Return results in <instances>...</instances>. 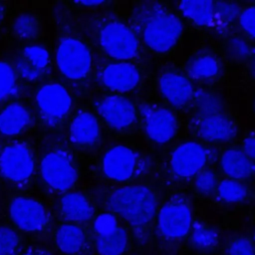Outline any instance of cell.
I'll use <instances>...</instances> for the list:
<instances>
[{
	"mask_svg": "<svg viewBox=\"0 0 255 255\" xmlns=\"http://www.w3.org/2000/svg\"><path fill=\"white\" fill-rule=\"evenodd\" d=\"M59 209L64 219L76 224L90 221L95 214V208L91 200L79 191H69L62 194Z\"/></svg>",
	"mask_w": 255,
	"mask_h": 255,
	"instance_id": "20",
	"label": "cell"
},
{
	"mask_svg": "<svg viewBox=\"0 0 255 255\" xmlns=\"http://www.w3.org/2000/svg\"><path fill=\"white\" fill-rule=\"evenodd\" d=\"M214 7L216 23H219L222 26L232 24L239 17L241 11L237 4L227 1L214 2Z\"/></svg>",
	"mask_w": 255,
	"mask_h": 255,
	"instance_id": "32",
	"label": "cell"
},
{
	"mask_svg": "<svg viewBox=\"0 0 255 255\" xmlns=\"http://www.w3.org/2000/svg\"><path fill=\"white\" fill-rule=\"evenodd\" d=\"M220 168L229 179L240 181L255 173V162L241 148H229L220 156Z\"/></svg>",
	"mask_w": 255,
	"mask_h": 255,
	"instance_id": "22",
	"label": "cell"
},
{
	"mask_svg": "<svg viewBox=\"0 0 255 255\" xmlns=\"http://www.w3.org/2000/svg\"><path fill=\"white\" fill-rule=\"evenodd\" d=\"M18 87V74L13 65L0 61V103L10 99Z\"/></svg>",
	"mask_w": 255,
	"mask_h": 255,
	"instance_id": "28",
	"label": "cell"
},
{
	"mask_svg": "<svg viewBox=\"0 0 255 255\" xmlns=\"http://www.w3.org/2000/svg\"><path fill=\"white\" fill-rule=\"evenodd\" d=\"M54 242L62 253L78 255L86 249L88 237L86 231L79 224L65 222L55 230Z\"/></svg>",
	"mask_w": 255,
	"mask_h": 255,
	"instance_id": "21",
	"label": "cell"
},
{
	"mask_svg": "<svg viewBox=\"0 0 255 255\" xmlns=\"http://www.w3.org/2000/svg\"><path fill=\"white\" fill-rule=\"evenodd\" d=\"M192 241L195 246L201 249L210 248L216 244L217 233L216 231L206 225L196 224L192 231Z\"/></svg>",
	"mask_w": 255,
	"mask_h": 255,
	"instance_id": "34",
	"label": "cell"
},
{
	"mask_svg": "<svg viewBox=\"0 0 255 255\" xmlns=\"http://www.w3.org/2000/svg\"><path fill=\"white\" fill-rule=\"evenodd\" d=\"M228 255H255V246L247 237H236L227 247Z\"/></svg>",
	"mask_w": 255,
	"mask_h": 255,
	"instance_id": "36",
	"label": "cell"
},
{
	"mask_svg": "<svg viewBox=\"0 0 255 255\" xmlns=\"http://www.w3.org/2000/svg\"><path fill=\"white\" fill-rule=\"evenodd\" d=\"M21 247V236L12 227L0 226V255H16Z\"/></svg>",
	"mask_w": 255,
	"mask_h": 255,
	"instance_id": "30",
	"label": "cell"
},
{
	"mask_svg": "<svg viewBox=\"0 0 255 255\" xmlns=\"http://www.w3.org/2000/svg\"><path fill=\"white\" fill-rule=\"evenodd\" d=\"M161 97L173 108L185 109L192 105L195 90L189 78L175 69L162 72L158 78Z\"/></svg>",
	"mask_w": 255,
	"mask_h": 255,
	"instance_id": "14",
	"label": "cell"
},
{
	"mask_svg": "<svg viewBox=\"0 0 255 255\" xmlns=\"http://www.w3.org/2000/svg\"><path fill=\"white\" fill-rule=\"evenodd\" d=\"M193 127L197 135L209 143L227 142L236 134L235 123L224 112L197 115Z\"/></svg>",
	"mask_w": 255,
	"mask_h": 255,
	"instance_id": "16",
	"label": "cell"
},
{
	"mask_svg": "<svg viewBox=\"0 0 255 255\" xmlns=\"http://www.w3.org/2000/svg\"><path fill=\"white\" fill-rule=\"evenodd\" d=\"M209 158L208 149L196 141L179 144L170 155L171 172L179 178L195 176L204 169Z\"/></svg>",
	"mask_w": 255,
	"mask_h": 255,
	"instance_id": "12",
	"label": "cell"
},
{
	"mask_svg": "<svg viewBox=\"0 0 255 255\" xmlns=\"http://www.w3.org/2000/svg\"><path fill=\"white\" fill-rule=\"evenodd\" d=\"M109 211L135 229L147 227L153 220L157 199L154 191L144 185H130L113 189L106 198Z\"/></svg>",
	"mask_w": 255,
	"mask_h": 255,
	"instance_id": "2",
	"label": "cell"
},
{
	"mask_svg": "<svg viewBox=\"0 0 255 255\" xmlns=\"http://www.w3.org/2000/svg\"><path fill=\"white\" fill-rule=\"evenodd\" d=\"M216 193L220 200L226 203H236L246 198L247 188L242 182L228 178L219 181Z\"/></svg>",
	"mask_w": 255,
	"mask_h": 255,
	"instance_id": "27",
	"label": "cell"
},
{
	"mask_svg": "<svg viewBox=\"0 0 255 255\" xmlns=\"http://www.w3.org/2000/svg\"><path fill=\"white\" fill-rule=\"evenodd\" d=\"M128 236L120 223L95 234V246L100 255H123L127 250Z\"/></svg>",
	"mask_w": 255,
	"mask_h": 255,
	"instance_id": "24",
	"label": "cell"
},
{
	"mask_svg": "<svg viewBox=\"0 0 255 255\" xmlns=\"http://www.w3.org/2000/svg\"><path fill=\"white\" fill-rule=\"evenodd\" d=\"M36 159L32 147L23 140H13L0 146V177L23 186L34 175Z\"/></svg>",
	"mask_w": 255,
	"mask_h": 255,
	"instance_id": "4",
	"label": "cell"
},
{
	"mask_svg": "<svg viewBox=\"0 0 255 255\" xmlns=\"http://www.w3.org/2000/svg\"><path fill=\"white\" fill-rule=\"evenodd\" d=\"M182 15L196 26L210 27L216 23L214 2L209 0H187L178 3Z\"/></svg>",
	"mask_w": 255,
	"mask_h": 255,
	"instance_id": "25",
	"label": "cell"
},
{
	"mask_svg": "<svg viewBox=\"0 0 255 255\" xmlns=\"http://www.w3.org/2000/svg\"><path fill=\"white\" fill-rule=\"evenodd\" d=\"M3 17H4V7H3L2 3H0V22L3 19Z\"/></svg>",
	"mask_w": 255,
	"mask_h": 255,
	"instance_id": "40",
	"label": "cell"
},
{
	"mask_svg": "<svg viewBox=\"0 0 255 255\" xmlns=\"http://www.w3.org/2000/svg\"><path fill=\"white\" fill-rule=\"evenodd\" d=\"M192 105H194L197 115H207L223 112V105L221 100L213 93L196 90L194 92Z\"/></svg>",
	"mask_w": 255,
	"mask_h": 255,
	"instance_id": "29",
	"label": "cell"
},
{
	"mask_svg": "<svg viewBox=\"0 0 255 255\" xmlns=\"http://www.w3.org/2000/svg\"><path fill=\"white\" fill-rule=\"evenodd\" d=\"M50 67V53L41 45H27L17 55L14 68L23 80L35 82L42 78Z\"/></svg>",
	"mask_w": 255,
	"mask_h": 255,
	"instance_id": "17",
	"label": "cell"
},
{
	"mask_svg": "<svg viewBox=\"0 0 255 255\" xmlns=\"http://www.w3.org/2000/svg\"><path fill=\"white\" fill-rule=\"evenodd\" d=\"M101 166L104 175L110 180L126 182L139 173L143 167V159L131 147L117 144L105 151Z\"/></svg>",
	"mask_w": 255,
	"mask_h": 255,
	"instance_id": "9",
	"label": "cell"
},
{
	"mask_svg": "<svg viewBox=\"0 0 255 255\" xmlns=\"http://www.w3.org/2000/svg\"><path fill=\"white\" fill-rule=\"evenodd\" d=\"M146 136L154 143L170 141L177 131V119L171 110L159 106H146L141 110Z\"/></svg>",
	"mask_w": 255,
	"mask_h": 255,
	"instance_id": "13",
	"label": "cell"
},
{
	"mask_svg": "<svg viewBox=\"0 0 255 255\" xmlns=\"http://www.w3.org/2000/svg\"><path fill=\"white\" fill-rule=\"evenodd\" d=\"M21 255H50L49 253H47L45 250L43 249H40V248H33V249H29L27 250L26 252H24L23 254Z\"/></svg>",
	"mask_w": 255,
	"mask_h": 255,
	"instance_id": "39",
	"label": "cell"
},
{
	"mask_svg": "<svg viewBox=\"0 0 255 255\" xmlns=\"http://www.w3.org/2000/svg\"><path fill=\"white\" fill-rule=\"evenodd\" d=\"M79 5L82 6H87V7H93V6H99L102 4H105V1H99V0H94V1H78L76 2Z\"/></svg>",
	"mask_w": 255,
	"mask_h": 255,
	"instance_id": "38",
	"label": "cell"
},
{
	"mask_svg": "<svg viewBox=\"0 0 255 255\" xmlns=\"http://www.w3.org/2000/svg\"><path fill=\"white\" fill-rule=\"evenodd\" d=\"M68 136L71 143L79 147L97 144L101 137V128L96 115L88 110L77 111L69 123Z\"/></svg>",
	"mask_w": 255,
	"mask_h": 255,
	"instance_id": "18",
	"label": "cell"
},
{
	"mask_svg": "<svg viewBox=\"0 0 255 255\" xmlns=\"http://www.w3.org/2000/svg\"><path fill=\"white\" fill-rule=\"evenodd\" d=\"M44 184L53 192H69L78 180V168L72 154L63 147L46 151L40 161Z\"/></svg>",
	"mask_w": 255,
	"mask_h": 255,
	"instance_id": "3",
	"label": "cell"
},
{
	"mask_svg": "<svg viewBox=\"0 0 255 255\" xmlns=\"http://www.w3.org/2000/svg\"><path fill=\"white\" fill-rule=\"evenodd\" d=\"M8 211L13 224L24 232H40L50 222V215L46 206L40 200L30 196L20 195L12 198Z\"/></svg>",
	"mask_w": 255,
	"mask_h": 255,
	"instance_id": "10",
	"label": "cell"
},
{
	"mask_svg": "<svg viewBox=\"0 0 255 255\" xmlns=\"http://www.w3.org/2000/svg\"><path fill=\"white\" fill-rule=\"evenodd\" d=\"M98 43L102 51L116 61L128 62L139 51V39L133 29L118 20L102 24L98 32Z\"/></svg>",
	"mask_w": 255,
	"mask_h": 255,
	"instance_id": "5",
	"label": "cell"
},
{
	"mask_svg": "<svg viewBox=\"0 0 255 255\" xmlns=\"http://www.w3.org/2000/svg\"><path fill=\"white\" fill-rule=\"evenodd\" d=\"M131 22L138 39L157 54L170 52L183 31L178 15L159 2L140 3L132 11Z\"/></svg>",
	"mask_w": 255,
	"mask_h": 255,
	"instance_id": "1",
	"label": "cell"
},
{
	"mask_svg": "<svg viewBox=\"0 0 255 255\" xmlns=\"http://www.w3.org/2000/svg\"><path fill=\"white\" fill-rule=\"evenodd\" d=\"M94 107L105 124L114 129H128L133 126L137 118L133 102L119 94L105 95L97 99Z\"/></svg>",
	"mask_w": 255,
	"mask_h": 255,
	"instance_id": "11",
	"label": "cell"
},
{
	"mask_svg": "<svg viewBox=\"0 0 255 255\" xmlns=\"http://www.w3.org/2000/svg\"><path fill=\"white\" fill-rule=\"evenodd\" d=\"M41 20L32 12L19 14L12 22V33L20 41L36 39L41 32Z\"/></svg>",
	"mask_w": 255,
	"mask_h": 255,
	"instance_id": "26",
	"label": "cell"
},
{
	"mask_svg": "<svg viewBox=\"0 0 255 255\" xmlns=\"http://www.w3.org/2000/svg\"><path fill=\"white\" fill-rule=\"evenodd\" d=\"M38 115L47 127H58L70 115L73 99L69 90L60 83H47L35 94Z\"/></svg>",
	"mask_w": 255,
	"mask_h": 255,
	"instance_id": "7",
	"label": "cell"
},
{
	"mask_svg": "<svg viewBox=\"0 0 255 255\" xmlns=\"http://www.w3.org/2000/svg\"><path fill=\"white\" fill-rule=\"evenodd\" d=\"M189 78L198 82H209L217 78L221 72L219 59L210 52H198L186 65Z\"/></svg>",
	"mask_w": 255,
	"mask_h": 255,
	"instance_id": "23",
	"label": "cell"
},
{
	"mask_svg": "<svg viewBox=\"0 0 255 255\" xmlns=\"http://www.w3.org/2000/svg\"><path fill=\"white\" fill-rule=\"evenodd\" d=\"M159 234L169 240L185 237L192 226V212L188 200L180 195H172L159 209L156 218Z\"/></svg>",
	"mask_w": 255,
	"mask_h": 255,
	"instance_id": "8",
	"label": "cell"
},
{
	"mask_svg": "<svg viewBox=\"0 0 255 255\" xmlns=\"http://www.w3.org/2000/svg\"><path fill=\"white\" fill-rule=\"evenodd\" d=\"M226 51L235 60H245L251 56L252 50L249 42L241 36L233 35L226 41Z\"/></svg>",
	"mask_w": 255,
	"mask_h": 255,
	"instance_id": "33",
	"label": "cell"
},
{
	"mask_svg": "<svg viewBox=\"0 0 255 255\" xmlns=\"http://www.w3.org/2000/svg\"><path fill=\"white\" fill-rule=\"evenodd\" d=\"M56 65L61 75L74 82L85 80L93 65L89 45L78 37H65L57 47Z\"/></svg>",
	"mask_w": 255,
	"mask_h": 255,
	"instance_id": "6",
	"label": "cell"
},
{
	"mask_svg": "<svg viewBox=\"0 0 255 255\" xmlns=\"http://www.w3.org/2000/svg\"><path fill=\"white\" fill-rule=\"evenodd\" d=\"M219 179L212 169H203L194 176V188L200 195L208 196L216 192Z\"/></svg>",
	"mask_w": 255,
	"mask_h": 255,
	"instance_id": "31",
	"label": "cell"
},
{
	"mask_svg": "<svg viewBox=\"0 0 255 255\" xmlns=\"http://www.w3.org/2000/svg\"><path fill=\"white\" fill-rule=\"evenodd\" d=\"M32 124V113L22 103H9L0 111V134L2 135H19L29 129Z\"/></svg>",
	"mask_w": 255,
	"mask_h": 255,
	"instance_id": "19",
	"label": "cell"
},
{
	"mask_svg": "<svg viewBox=\"0 0 255 255\" xmlns=\"http://www.w3.org/2000/svg\"><path fill=\"white\" fill-rule=\"evenodd\" d=\"M238 22L243 32L252 40H255V5L248 6L240 11Z\"/></svg>",
	"mask_w": 255,
	"mask_h": 255,
	"instance_id": "35",
	"label": "cell"
},
{
	"mask_svg": "<svg viewBox=\"0 0 255 255\" xmlns=\"http://www.w3.org/2000/svg\"><path fill=\"white\" fill-rule=\"evenodd\" d=\"M101 85L109 91L127 93L135 89L140 80L139 69L127 61H116L105 65L98 74Z\"/></svg>",
	"mask_w": 255,
	"mask_h": 255,
	"instance_id": "15",
	"label": "cell"
},
{
	"mask_svg": "<svg viewBox=\"0 0 255 255\" xmlns=\"http://www.w3.org/2000/svg\"><path fill=\"white\" fill-rule=\"evenodd\" d=\"M241 149L251 160L255 162V133H252L244 138Z\"/></svg>",
	"mask_w": 255,
	"mask_h": 255,
	"instance_id": "37",
	"label": "cell"
}]
</instances>
